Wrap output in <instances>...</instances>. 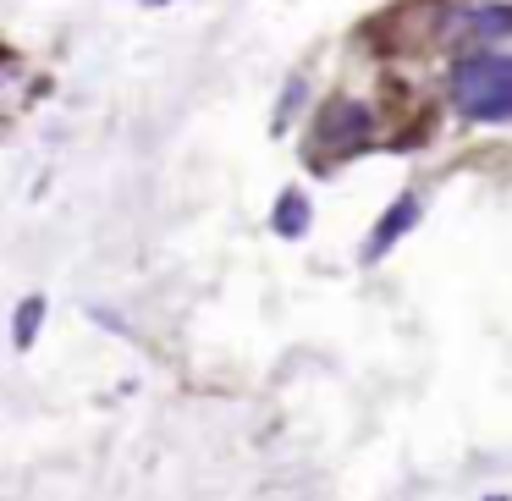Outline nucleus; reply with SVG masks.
<instances>
[{
    "instance_id": "20e7f679",
    "label": "nucleus",
    "mask_w": 512,
    "mask_h": 501,
    "mask_svg": "<svg viewBox=\"0 0 512 501\" xmlns=\"http://www.w3.org/2000/svg\"><path fill=\"white\" fill-rule=\"evenodd\" d=\"M457 34L463 39H507L512 6H468V12H457Z\"/></svg>"
},
{
    "instance_id": "39448f33",
    "label": "nucleus",
    "mask_w": 512,
    "mask_h": 501,
    "mask_svg": "<svg viewBox=\"0 0 512 501\" xmlns=\"http://www.w3.org/2000/svg\"><path fill=\"white\" fill-rule=\"evenodd\" d=\"M309 221H314V210H309V193L287 188V193L276 199V215H270V226H276V237H303V232H309Z\"/></svg>"
},
{
    "instance_id": "f257e3e1",
    "label": "nucleus",
    "mask_w": 512,
    "mask_h": 501,
    "mask_svg": "<svg viewBox=\"0 0 512 501\" xmlns=\"http://www.w3.org/2000/svg\"><path fill=\"white\" fill-rule=\"evenodd\" d=\"M452 105L468 122H512V56L474 50L452 67Z\"/></svg>"
},
{
    "instance_id": "f03ea898",
    "label": "nucleus",
    "mask_w": 512,
    "mask_h": 501,
    "mask_svg": "<svg viewBox=\"0 0 512 501\" xmlns=\"http://www.w3.org/2000/svg\"><path fill=\"white\" fill-rule=\"evenodd\" d=\"M369 133H375V116L358 100H336L320 116V149H336V155H358L369 144Z\"/></svg>"
},
{
    "instance_id": "423d86ee",
    "label": "nucleus",
    "mask_w": 512,
    "mask_h": 501,
    "mask_svg": "<svg viewBox=\"0 0 512 501\" xmlns=\"http://www.w3.org/2000/svg\"><path fill=\"white\" fill-rule=\"evenodd\" d=\"M39 320H45V298H23V303H17V314H12V342L17 347H34Z\"/></svg>"
},
{
    "instance_id": "7ed1b4c3",
    "label": "nucleus",
    "mask_w": 512,
    "mask_h": 501,
    "mask_svg": "<svg viewBox=\"0 0 512 501\" xmlns=\"http://www.w3.org/2000/svg\"><path fill=\"white\" fill-rule=\"evenodd\" d=\"M419 221V193H402L397 204H391L386 215L375 221V232H369V243H364V259H380V254H391V248L402 243V232Z\"/></svg>"
}]
</instances>
